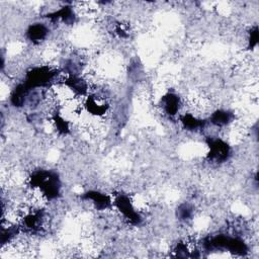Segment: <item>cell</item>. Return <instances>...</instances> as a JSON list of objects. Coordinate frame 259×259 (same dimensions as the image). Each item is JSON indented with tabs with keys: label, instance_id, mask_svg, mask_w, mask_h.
Instances as JSON below:
<instances>
[{
	"label": "cell",
	"instance_id": "1",
	"mask_svg": "<svg viewBox=\"0 0 259 259\" xmlns=\"http://www.w3.org/2000/svg\"><path fill=\"white\" fill-rule=\"evenodd\" d=\"M30 185L32 188L38 189L42 196L48 200L57 198L60 190L58 177L54 173L47 171L37 172L32 175Z\"/></svg>",
	"mask_w": 259,
	"mask_h": 259
},
{
	"label": "cell",
	"instance_id": "2",
	"mask_svg": "<svg viewBox=\"0 0 259 259\" xmlns=\"http://www.w3.org/2000/svg\"><path fill=\"white\" fill-rule=\"evenodd\" d=\"M54 76L55 72L48 67L34 68L27 73L24 84L28 89H31L32 87H41L52 81Z\"/></svg>",
	"mask_w": 259,
	"mask_h": 259
},
{
	"label": "cell",
	"instance_id": "3",
	"mask_svg": "<svg viewBox=\"0 0 259 259\" xmlns=\"http://www.w3.org/2000/svg\"><path fill=\"white\" fill-rule=\"evenodd\" d=\"M117 208L121 212V214L131 223L137 224L140 222V216L139 214L135 211L131 201L129 200L128 197L126 196H120L116 202H115Z\"/></svg>",
	"mask_w": 259,
	"mask_h": 259
},
{
	"label": "cell",
	"instance_id": "4",
	"mask_svg": "<svg viewBox=\"0 0 259 259\" xmlns=\"http://www.w3.org/2000/svg\"><path fill=\"white\" fill-rule=\"evenodd\" d=\"M209 148H210L209 157L211 160L215 162L225 161L230 154L229 146L220 139L211 140L209 142Z\"/></svg>",
	"mask_w": 259,
	"mask_h": 259
},
{
	"label": "cell",
	"instance_id": "5",
	"mask_svg": "<svg viewBox=\"0 0 259 259\" xmlns=\"http://www.w3.org/2000/svg\"><path fill=\"white\" fill-rule=\"evenodd\" d=\"M179 99L175 94L169 93L162 99V109H163L165 114H167L170 117L176 116V114L179 111Z\"/></svg>",
	"mask_w": 259,
	"mask_h": 259
},
{
	"label": "cell",
	"instance_id": "6",
	"mask_svg": "<svg viewBox=\"0 0 259 259\" xmlns=\"http://www.w3.org/2000/svg\"><path fill=\"white\" fill-rule=\"evenodd\" d=\"M86 199L91 201L92 204L100 210H105L108 209L112 202L111 200L106 196L104 193L97 192V191H90L86 194Z\"/></svg>",
	"mask_w": 259,
	"mask_h": 259
},
{
	"label": "cell",
	"instance_id": "7",
	"mask_svg": "<svg viewBox=\"0 0 259 259\" xmlns=\"http://www.w3.org/2000/svg\"><path fill=\"white\" fill-rule=\"evenodd\" d=\"M47 36V28L41 24L37 23L31 25L27 30V37L32 43H40Z\"/></svg>",
	"mask_w": 259,
	"mask_h": 259
},
{
	"label": "cell",
	"instance_id": "8",
	"mask_svg": "<svg viewBox=\"0 0 259 259\" xmlns=\"http://www.w3.org/2000/svg\"><path fill=\"white\" fill-rule=\"evenodd\" d=\"M233 120V115L227 111H217L213 114L211 121L216 126H226Z\"/></svg>",
	"mask_w": 259,
	"mask_h": 259
},
{
	"label": "cell",
	"instance_id": "9",
	"mask_svg": "<svg viewBox=\"0 0 259 259\" xmlns=\"http://www.w3.org/2000/svg\"><path fill=\"white\" fill-rule=\"evenodd\" d=\"M181 122L188 130H198L205 126V121L200 120L197 117H193L192 115H185L182 118Z\"/></svg>",
	"mask_w": 259,
	"mask_h": 259
},
{
	"label": "cell",
	"instance_id": "10",
	"mask_svg": "<svg viewBox=\"0 0 259 259\" xmlns=\"http://www.w3.org/2000/svg\"><path fill=\"white\" fill-rule=\"evenodd\" d=\"M191 213H192V210L188 205H182L178 209V217L181 220L189 219L191 216Z\"/></svg>",
	"mask_w": 259,
	"mask_h": 259
}]
</instances>
